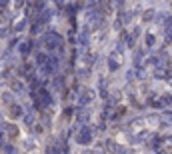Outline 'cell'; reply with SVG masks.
<instances>
[{
    "mask_svg": "<svg viewBox=\"0 0 172 154\" xmlns=\"http://www.w3.org/2000/svg\"><path fill=\"white\" fill-rule=\"evenodd\" d=\"M44 44H46L48 50H58V48L62 46V36H60L58 32H48V34L44 36Z\"/></svg>",
    "mask_w": 172,
    "mask_h": 154,
    "instance_id": "1",
    "label": "cell"
},
{
    "mask_svg": "<svg viewBox=\"0 0 172 154\" xmlns=\"http://www.w3.org/2000/svg\"><path fill=\"white\" fill-rule=\"evenodd\" d=\"M58 66H60L58 58L50 56V58H48V62H46V66L42 68V72H44V74H56V72H58Z\"/></svg>",
    "mask_w": 172,
    "mask_h": 154,
    "instance_id": "2",
    "label": "cell"
},
{
    "mask_svg": "<svg viewBox=\"0 0 172 154\" xmlns=\"http://www.w3.org/2000/svg\"><path fill=\"white\" fill-rule=\"evenodd\" d=\"M76 140H78V144H90L92 142V128H82L78 132Z\"/></svg>",
    "mask_w": 172,
    "mask_h": 154,
    "instance_id": "3",
    "label": "cell"
},
{
    "mask_svg": "<svg viewBox=\"0 0 172 154\" xmlns=\"http://www.w3.org/2000/svg\"><path fill=\"white\" fill-rule=\"evenodd\" d=\"M94 96H96V92H94L92 88H84V90L80 92V104H90V102L94 100Z\"/></svg>",
    "mask_w": 172,
    "mask_h": 154,
    "instance_id": "4",
    "label": "cell"
},
{
    "mask_svg": "<svg viewBox=\"0 0 172 154\" xmlns=\"http://www.w3.org/2000/svg\"><path fill=\"white\" fill-rule=\"evenodd\" d=\"M48 58H50V54H46V52H38V54H36V66H38V68H44L46 62H48Z\"/></svg>",
    "mask_w": 172,
    "mask_h": 154,
    "instance_id": "5",
    "label": "cell"
},
{
    "mask_svg": "<svg viewBox=\"0 0 172 154\" xmlns=\"http://www.w3.org/2000/svg\"><path fill=\"white\" fill-rule=\"evenodd\" d=\"M30 48H32V40H26V42H20V46H18V52H20L22 56H28Z\"/></svg>",
    "mask_w": 172,
    "mask_h": 154,
    "instance_id": "6",
    "label": "cell"
},
{
    "mask_svg": "<svg viewBox=\"0 0 172 154\" xmlns=\"http://www.w3.org/2000/svg\"><path fill=\"white\" fill-rule=\"evenodd\" d=\"M20 116H22V106L12 104V106H10V118H14V120H16V118H20Z\"/></svg>",
    "mask_w": 172,
    "mask_h": 154,
    "instance_id": "7",
    "label": "cell"
},
{
    "mask_svg": "<svg viewBox=\"0 0 172 154\" xmlns=\"http://www.w3.org/2000/svg\"><path fill=\"white\" fill-rule=\"evenodd\" d=\"M2 102H4L6 106H12V104H14V96H12L10 92H2Z\"/></svg>",
    "mask_w": 172,
    "mask_h": 154,
    "instance_id": "8",
    "label": "cell"
},
{
    "mask_svg": "<svg viewBox=\"0 0 172 154\" xmlns=\"http://www.w3.org/2000/svg\"><path fill=\"white\" fill-rule=\"evenodd\" d=\"M112 10H114L112 2H102V6H100V12H102V14H110Z\"/></svg>",
    "mask_w": 172,
    "mask_h": 154,
    "instance_id": "9",
    "label": "cell"
},
{
    "mask_svg": "<svg viewBox=\"0 0 172 154\" xmlns=\"http://www.w3.org/2000/svg\"><path fill=\"white\" fill-rule=\"evenodd\" d=\"M118 66H120V60H116L114 56H110V58H108V68L114 72V70H118Z\"/></svg>",
    "mask_w": 172,
    "mask_h": 154,
    "instance_id": "10",
    "label": "cell"
},
{
    "mask_svg": "<svg viewBox=\"0 0 172 154\" xmlns=\"http://www.w3.org/2000/svg\"><path fill=\"white\" fill-rule=\"evenodd\" d=\"M52 86H54L56 90H62V88H64V78H62V76H56L54 80H52Z\"/></svg>",
    "mask_w": 172,
    "mask_h": 154,
    "instance_id": "11",
    "label": "cell"
},
{
    "mask_svg": "<svg viewBox=\"0 0 172 154\" xmlns=\"http://www.w3.org/2000/svg\"><path fill=\"white\" fill-rule=\"evenodd\" d=\"M154 76L156 78H168V72H166V68H154Z\"/></svg>",
    "mask_w": 172,
    "mask_h": 154,
    "instance_id": "12",
    "label": "cell"
},
{
    "mask_svg": "<svg viewBox=\"0 0 172 154\" xmlns=\"http://www.w3.org/2000/svg\"><path fill=\"white\" fill-rule=\"evenodd\" d=\"M12 90H14V92H22V90H24V84H22L20 80H12Z\"/></svg>",
    "mask_w": 172,
    "mask_h": 154,
    "instance_id": "13",
    "label": "cell"
},
{
    "mask_svg": "<svg viewBox=\"0 0 172 154\" xmlns=\"http://www.w3.org/2000/svg\"><path fill=\"white\" fill-rule=\"evenodd\" d=\"M24 122H26L28 126H32V124H34V114H32V110H28V112L24 114Z\"/></svg>",
    "mask_w": 172,
    "mask_h": 154,
    "instance_id": "14",
    "label": "cell"
},
{
    "mask_svg": "<svg viewBox=\"0 0 172 154\" xmlns=\"http://www.w3.org/2000/svg\"><path fill=\"white\" fill-rule=\"evenodd\" d=\"M98 84H100V94H102V96H106V94H108V86H106V80H104V78H100V82H98Z\"/></svg>",
    "mask_w": 172,
    "mask_h": 154,
    "instance_id": "15",
    "label": "cell"
},
{
    "mask_svg": "<svg viewBox=\"0 0 172 154\" xmlns=\"http://www.w3.org/2000/svg\"><path fill=\"white\" fill-rule=\"evenodd\" d=\"M4 128L8 130V134H10V136H16V134H18V128H16L14 124H4Z\"/></svg>",
    "mask_w": 172,
    "mask_h": 154,
    "instance_id": "16",
    "label": "cell"
},
{
    "mask_svg": "<svg viewBox=\"0 0 172 154\" xmlns=\"http://www.w3.org/2000/svg\"><path fill=\"white\" fill-rule=\"evenodd\" d=\"M152 18H154V12H152V10H146V12L142 14V20H144V22H150Z\"/></svg>",
    "mask_w": 172,
    "mask_h": 154,
    "instance_id": "17",
    "label": "cell"
},
{
    "mask_svg": "<svg viewBox=\"0 0 172 154\" xmlns=\"http://www.w3.org/2000/svg\"><path fill=\"white\" fill-rule=\"evenodd\" d=\"M84 122H88V112L82 110V112L78 114V124H84Z\"/></svg>",
    "mask_w": 172,
    "mask_h": 154,
    "instance_id": "18",
    "label": "cell"
},
{
    "mask_svg": "<svg viewBox=\"0 0 172 154\" xmlns=\"http://www.w3.org/2000/svg\"><path fill=\"white\" fill-rule=\"evenodd\" d=\"M2 150H4V152H6V154H14V152H16L12 144H2Z\"/></svg>",
    "mask_w": 172,
    "mask_h": 154,
    "instance_id": "19",
    "label": "cell"
},
{
    "mask_svg": "<svg viewBox=\"0 0 172 154\" xmlns=\"http://www.w3.org/2000/svg\"><path fill=\"white\" fill-rule=\"evenodd\" d=\"M154 42H156V38H154V34H146V46H154Z\"/></svg>",
    "mask_w": 172,
    "mask_h": 154,
    "instance_id": "20",
    "label": "cell"
},
{
    "mask_svg": "<svg viewBox=\"0 0 172 154\" xmlns=\"http://www.w3.org/2000/svg\"><path fill=\"white\" fill-rule=\"evenodd\" d=\"M24 26H26V20H22V22H18V24L14 26V32H20V30H24Z\"/></svg>",
    "mask_w": 172,
    "mask_h": 154,
    "instance_id": "21",
    "label": "cell"
},
{
    "mask_svg": "<svg viewBox=\"0 0 172 154\" xmlns=\"http://www.w3.org/2000/svg\"><path fill=\"white\" fill-rule=\"evenodd\" d=\"M32 130H34V134H40L42 132V126L40 124H32Z\"/></svg>",
    "mask_w": 172,
    "mask_h": 154,
    "instance_id": "22",
    "label": "cell"
},
{
    "mask_svg": "<svg viewBox=\"0 0 172 154\" xmlns=\"http://www.w3.org/2000/svg\"><path fill=\"white\" fill-rule=\"evenodd\" d=\"M0 38H8V30H4V28H0Z\"/></svg>",
    "mask_w": 172,
    "mask_h": 154,
    "instance_id": "23",
    "label": "cell"
},
{
    "mask_svg": "<svg viewBox=\"0 0 172 154\" xmlns=\"http://www.w3.org/2000/svg\"><path fill=\"white\" fill-rule=\"evenodd\" d=\"M164 120L168 122V120H172V110H168V112H164Z\"/></svg>",
    "mask_w": 172,
    "mask_h": 154,
    "instance_id": "24",
    "label": "cell"
},
{
    "mask_svg": "<svg viewBox=\"0 0 172 154\" xmlns=\"http://www.w3.org/2000/svg\"><path fill=\"white\" fill-rule=\"evenodd\" d=\"M98 2H100V0H88V6H90V8H94Z\"/></svg>",
    "mask_w": 172,
    "mask_h": 154,
    "instance_id": "25",
    "label": "cell"
},
{
    "mask_svg": "<svg viewBox=\"0 0 172 154\" xmlns=\"http://www.w3.org/2000/svg\"><path fill=\"white\" fill-rule=\"evenodd\" d=\"M8 6V0H0V8H6Z\"/></svg>",
    "mask_w": 172,
    "mask_h": 154,
    "instance_id": "26",
    "label": "cell"
},
{
    "mask_svg": "<svg viewBox=\"0 0 172 154\" xmlns=\"http://www.w3.org/2000/svg\"><path fill=\"white\" fill-rule=\"evenodd\" d=\"M4 22H6V20H4V14L0 12V24H4Z\"/></svg>",
    "mask_w": 172,
    "mask_h": 154,
    "instance_id": "27",
    "label": "cell"
},
{
    "mask_svg": "<svg viewBox=\"0 0 172 154\" xmlns=\"http://www.w3.org/2000/svg\"><path fill=\"white\" fill-rule=\"evenodd\" d=\"M84 154H94V152H90V150H84Z\"/></svg>",
    "mask_w": 172,
    "mask_h": 154,
    "instance_id": "28",
    "label": "cell"
},
{
    "mask_svg": "<svg viewBox=\"0 0 172 154\" xmlns=\"http://www.w3.org/2000/svg\"><path fill=\"white\" fill-rule=\"evenodd\" d=\"M0 122H2V116H0Z\"/></svg>",
    "mask_w": 172,
    "mask_h": 154,
    "instance_id": "29",
    "label": "cell"
}]
</instances>
